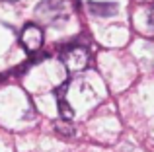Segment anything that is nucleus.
Returning a JSON list of instances; mask_svg holds the SVG:
<instances>
[{"label":"nucleus","mask_w":154,"mask_h":152,"mask_svg":"<svg viewBox=\"0 0 154 152\" xmlns=\"http://www.w3.org/2000/svg\"><path fill=\"white\" fill-rule=\"evenodd\" d=\"M57 105H59L60 119H68V121H70V119L74 117V111H72L70 103L66 102V84H64L63 88H59V90H57Z\"/></svg>","instance_id":"4"},{"label":"nucleus","mask_w":154,"mask_h":152,"mask_svg":"<svg viewBox=\"0 0 154 152\" xmlns=\"http://www.w3.org/2000/svg\"><path fill=\"white\" fill-rule=\"evenodd\" d=\"M60 61H63L64 68L70 74L82 72V70L88 68V65H90V51L82 45L64 47L63 53H60Z\"/></svg>","instance_id":"1"},{"label":"nucleus","mask_w":154,"mask_h":152,"mask_svg":"<svg viewBox=\"0 0 154 152\" xmlns=\"http://www.w3.org/2000/svg\"><path fill=\"white\" fill-rule=\"evenodd\" d=\"M88 8L96 16H113L117 12V4L113 2H90Z\"/></svg>","instance_id":"5"},{"label":"nucleus","mask_w":154,"mask_h":152,"mask_svg":"<svg viewBox=\"0 0 154 152\" xmlns=\"http://www.w3.org/2000/svg\"><path fill=\"white\" fill-rule=\"evenodd\" d=\"M148 26L154 27V8H152L150 12H148Z\"/></svg>","instance_id":"7"},{"label":"nucleus","mask_w":154,"mask_h":152,"mask_svg":"<svg viewBox=\"0 0 154 152\" xmlns=\"http://www.w3.org/2000/svg\"><path fill=\"white\" fill-rule=\"evenodd\" d=\"M55 131L60 135V137H64V138H72L76 135L74 125H72L68 119H59V121L55 123Z\"/></svg>","instance_id":"6"},{"label":"nucleus","mask_w":154,"mask_h":152,"mask_svg":"<svg viewBox=\"0 0 154 152\" xmlns=\"http://www.w3.org/2000/svg\"><path fill=\"white\" fill-rule=\"evenodd\" d=\"M43 41H45V35H43L41 26H37V23H26L23 26L22 33H20V43L29 55L37 53L43 47Z\"/></svg>","instance_id":"3"},{"label":"nucleus","mask_w":154,"mask_h":152,"mask_svg":"<svg viewBox=\"0 0 154 152\" xmlns=\"http://www.w3.org/2000/svg\"><path fill=\"white\" fill-rule=\"evenodd\" d=\"M35 14L43 23H57L68 16V6L64 0H43L35 8Z\"/></svg>","instance_id":"2"}]
</instances>
